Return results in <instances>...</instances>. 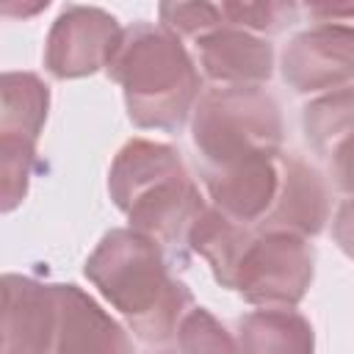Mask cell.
Instances as JSON below:
<instances>
[{
  "label": "cell",
  "mask_w": 354,
  "mask_h": 354,
  "mask_svg": "<svg viewBox=\"0 0 354 354\" xmlns=\"http://www.w3.org/2000/svg\"><path fill=\"white\" fill-rule=\"evenodd\" d=\"M83 274L147 346L171 343L194 307V293L171 274L163 246L133 227L105 232L86 257Z\"/></svg>",
  "instance_id": "obj_1"
},
{
  "label": "cell",
  "mask_w": 354,
  "mask_h": 354,
  "mask_svg": "<svg viewBox=\"0 0 354 354\" xmlns=\"http://www.w3.org/2000/svg\"><path fill=\"white\" fill-rule=\"evenodd\" d=\"M108 194L136 232L158 241L171 263H185L188 230L207 202L177 147L130 138L108 169Z\"/></svg>",
  "instance_id": "obj_2"
},
{
  "label": "cell",
  "mask_w": 354,
  "mask_h": 354,
  "mask_svg": "<svg viewBox=\"0 0 354 354\" xmlns=\"http://www.w3.org/2000/svg\"><path fill=\"white\" fill-rule=\"evenodd\" d=\"M105 75L122 86L127 119L141 130L180 133L205 91L188 47L160 22L124 28Z\"/></svg>",
  "instance_id": "obj_3"
},
{
  "label": "cell",
  "mask_w": 354,
  "mask_h": 354,
  "mask_svg": "<svg viewBox=\"0 0 354 354\" xmlns=\"http://www.w3.org/2000/svg\"><path fill=\"white\" fill-rule=\"evenodd\" d=\"M282 138L279 102L263 86L205 88L191 116L199 169L230 166L254 155H277L282 152Z\"/></svg>",
  "instance_id": "obj_4"
},
{
  "label": "cell",
  "mask_w": 354,
  "mask_h": 354,
  "mask_svg": "<svg viewBox=\"0 0 354 354\" xmlns=\"http://www.w3.org/2000/svg\"><path fill=\"white\" fill-rule=\"evenodd\" d=\"M310 28L282 53V80L296 94H329L354 83V3H307Z\"/></svg>",
  "instance_id": "obj_5"
},
{
  "label": "cell",
  "mask_w": 354,
  "mask_h": 354,
  "mask_svg": "<svg viewBox=\"0 0 354 354\" xmlns=\"http://www.w3.org/2000/svg\"><path fill=\"white\" fill-rule=\"evenodd\" d=\"M315 277V249L290 232H263L254 227L243 249L230 290L254 307H296Z\"/></svg>",
  "instance_id": "obj_6"
},
{
  "label": "cell",
  "mask_w": 354,
  "mask_h": 354,
  "mask_svg": "<svg viewBox=\"0 0 354 354\" xmlns=\"http://www.w3.org/2000/svg\"><path fill=\"white\" fill-rule=\"evenodd\" d=\"M124 28L97 6H64L44 41V69L58 80L94 75L113 58Z\"/></svg>",
  "instance_id": "obj_7"
},
{
  "label": "cell",
  "mask_w": 354,
  "mask_h": 354,
  "mask_svg": "<svg viewBox=\"0 0 354 354\" xmlns=\"http://www.w3.org/2000/svg\"><path fill=\"white\" fill-rule=\"evenodd\" d=\"M332 213V194L326 177L293 152L279 155L277 196L257 224L263 232H290L299 238H315L324 232Z\"/></svg>",
  "instance_id": "obj_8"
},
{
  "label": "cell",
  "mask_w": 354,
  "mask_h": 354,
  "mask_svg": "<svg viewBox=\"0 0 354 354\" xmlns=\"http://www.w3.org/2000/svg\"><path fill=\"white\" fill-rule=\"evenodd\" d=\"M55 301L50 354H136L130 332L75 282H55Z\"/></svg>",
  "instance_id": "obj_9"
},
{
  "label": "cell",
  "mask_w": 354,
  "mask_h": 354,
  "mask_svg": "<svg viewBox=\"0 0 354 354\" xmlns=\"http://www.w3.org/2000/svg\"><path fill=\"white\" fill-rule=\"evenodd\" d=\"M3 354H50L55 332V282L3 274Z\"/></svg>",
  "instance_id": "obj_10"
},
{
  "label": "cell",
  "mask_w": 354,
  "mask_h": 354,
  "mask_svg": "<svg viewBox=\"0 0 354 354\" xmlns=\"http://www.w3.org/2000/svg\"><path fill=\"white\" fill-rule=\"evenodd\" d=\"M285 152V149H282ZM254 155L230 166L199 169V180L216 210L238 224L257 227L279 185V155Z\"/></svg>",
  "instance_id": "obj_11"
},
{
  "label": "cell",
  "mask_w": 354,
  "mask_h": 354,
  "mask_svg": "<svg viewBox=\"0 0 354 354\" xmlns=\"http://www.w3.org/2000/svg\"><path fill=\"white\" fill-rule=\"evenodd\" d=\"M194 44L202 77L216 86H263L274 75V47L257 33L221 25Z\"/></svg>",
  "instance_id": "obj_12"
},
{
  "label": "cell",
  "mask_w": 354,
  "mask_h": 354,
  "mask_svg": "<svg viewBox=\"0 0 354 354\" xmlns=\"http://www.w3.org/2000/svg\"><path fill=\"white\" fill-rule=\"evenodd\" d=\"M238 354H315L313 324L293 307H260L238 321Z\"/></svg>",
  "instance_id": "obj_13"
},
{
  "label": "cell",
  "mask_w": 354,
  "mask_h": 354,
  "mask_svg": "<svg viewBox=\"0 0 354 354\" xmlns=\"http://www.w3.org/2000/svg\"><path fill=\"white\" fill-rule=\"evenodd\" d=\"M252 235H254V227L238 224L221 210H216L213 205H207L205 213L191 224L185 243H188V254H199L210 266L213 279L230 290L235 266L243 249L249 246Z\"/></svg>",
  "instance_id": "obj_14"
},
{
  "label": "cell",
  "mask_w": 354,
  "mask_h": 354,
  "mask_svg": "<svg viewBox=\"0 0 354 354\" xmlns=\"http://www.w3.org/2000/svg\"><path fill=\"white\" fill-rule=\"evenodd\" d=\"M0 136L39 144L50 111V88L33 72H6L0 80Z\"/></svg>",
  "instance_id": "obj_15"
},
{
  "label": "cell",
  "mask_w": 354,
  "mask_h": 354,
  "mask_svg": "<svg viewBox=\"0 0 354 354\" xmlns=\"http://www.w3.org/2000/svg\"><path fill=\"white\" fill-rule=\"evenodd\" d=\"M301 130L315 155L326 158L340 141L354 136V83L321 97L301 108Z\"/></svg>",
  "instance_id": "obj_16"
},
{
  "label": "cell",
  "mask_w": 354,
  "mask_h": 354,
  "mask_svg": "<svg viewBox=\"0 0 354 354\" xmlns=\"http://www.w3.org/2000/svg\"><path fill=\"white\" fill-rule=\"evenodd\" d=\"M36 169H39L36 144L14 136H0V210L3 213H11L14 207L22 205Z\"/></svg>",
  "instance_id": "obj_17"
},
{
  "label": "cell",
  "mask_w": 354,
  "mask_h": 354,
  "mask_svg": "<svg viewBox=\"0 0 354 354\" xmlns=\"http://www.w3.org/2000/svg\"><path fill=\"white\" fill-rule=\"evenodd\" d=\"M171 346L174 354H238V340L227 332V326L207 307L196 304L180 321Z\"/></svg>",
  "instance_id": "obj_18"
},
{
  "label": "cell",
  "mask_w": 354,
  "mask_h": 354,
  "mask_svg": "<svg viewBox=\"0 0 354 354\" xmlns=\"http://www.w3.org/2000/svg\"><path fill=\"white\" fill-rule=\"evenodd\" d=\"M224 22L257 36H271L285 30L290 22H296L299 17V6L296 3H285V0H263V3H241V0H227L218 3Z\"/></svg>",
  "instance_id": "obj_19"
},
{
  "label": "cell",
  "mask_w": 354,
  "mask_h": 354,
  "mask_svg": "<svg viewBox=\"0 0 354 354\" xmlns=\"http://www.w3.org/2000/svg\"><path fill=\"white\" fill-rule=\"evenodd\" d=\"M158 14L163 28H169L180 39H194V41L227 25L221 6L216 3H160Z\"/></svg>",
  "instance_id": "obj_20"
},
{
  "label": "cell",
  "mask_w": 354,
  "mask_h": 354,
  "mask_svg": "<svg viewBox=\"0 0 354 354\" xmlns=\"http://www.w3.org/2000/svg\"><path fill=\"white\" fill-rule=\"evenodd\" d=\"M326 166H329V177H332V185L348 196H354V136L340 141L326 158Z\"/></svg>",
  "instance_id": "obj_21"
},
{
  "label": "cell",
  "mask_w": 354,
  "mask_h": 354,
  "mask_svg": "<svg viewBox=\"0 0 354 354\" xmlns=\"http://www.w3.org/2000/svg\"><path fill=\"white\" fill-rule=\"evenodd\" d=\"M332 238L340 246V252L354 260V196H348L337 207V213L332 218Z\"/></svg>",
  "instance_id": "obj_22"
},
{
  "label": "cell",
  "mask_w": 354,
  "mask_h": 354,
  "mask_svg": "<svg viewBox=\"0 0 354 354\" xmlns=\"http://www.w3.org/2000/svg\"><path fill=\"white\" fill-rule=\"evenodd\" d=\"M155 354H174V351H155Z\"/></svg>",
  "instance_id": "obj_23"
}]
</instances>
